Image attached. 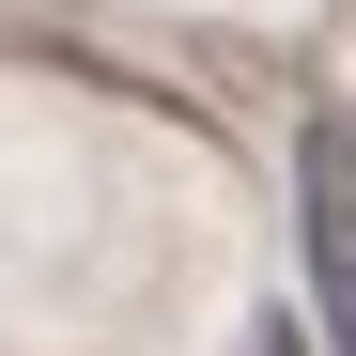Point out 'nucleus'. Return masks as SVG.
<instances>
[{
	"label": "nucleus",
	"mask_w": 356,
	"mask_h": 356,
	"mask_svg": "<svg viewBox=\"0 0 356 356\" xmlns=\"http://www.w3.org/2000/svg\"><path fill=\"white\" fill-rule=\"evenodd\" d=\"M248 356H294V325H264V341H248Z\"/></svg>",
	"instance_id": "f03ea898"
},
{
	"label": "nucleus",
	"mask_w": 356,
	"mask_h": 356,
	"mask_svg": "<svg viewBox=\"0 0 356 356\" xmlns=\"http://www.w3.org/2000/svg\"><path fill=\"white\" fill-rule=\"evenodd\" d=\"M294 232H310L325 356H356V108H310V124H294Z\"/></svg>",
	"instance_id": "f257e3e1"
}]
</instances>
